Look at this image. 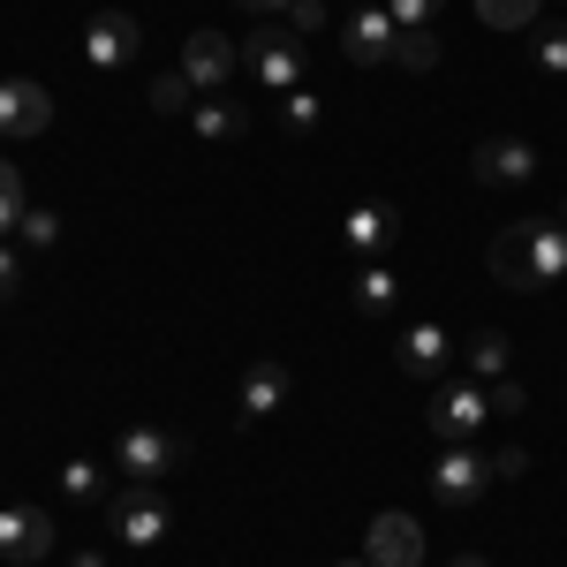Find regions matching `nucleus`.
Wrapping results in <instances>:
<instances>
[{
  "label": "nucleus",
  "mask_w": 567,
  "mask_h": 567,
  "mask_svg": "<svg viewBox=\"0 0 567 567\" xmlns=\"http://www.w3.org/2000/svg\"><path fill=\"white\" fill-rule=\"evenodd\" d=\"M243 69H250L265 91H296L303 69H310V39L288 23V16H280V23H258V31L243 39Z\"/></svg>",
  "instance_id": "obj_1"
},
{
  "label": "nucleus",
  "mask_w": 567,
  "mask_h": 567,
  "mask_svg": "<svg viewBox=\"0 0 567 567\" xmlns=\"http://www.w3.org/2000/svg\"><path fill=\"white\" fill-rule=\"evenodd\" d=\"M484 416H492V401H484V379H439L432 409H424V424L439 432V446H470V439L484 432Z\"/></svg>",
  "instance_id": "obj_2"
},
{
  "label": "nucleus",
  "mask_w": 567,
  "mask_h": 567,
  "mask_svg": "<svg viewBox=\"0 0 567 567\" xmlns=\"http://www.w3.org/2000/svg\"><path fill=\"white\" fill-rule=\"evenodd\" d=\"M189 462V446H182L175 432H159V424H130V432L114 439V470L130 484H159L167 470H182Z\"/></svg>",
  "instance_id": "obj_3"
},
{
  "label": "nucleus",
  "mask_w": 567,
  "mask_h": 567,
  "mask_svg": "<svg viewBox=\"0 0 567 567\" xmlns=\"http://www.w3.org/2000/svg\"><path fill=\"white\" fill-rule=\"evenodd\" d=\"M106 523H114V537H122V545L152 553V545H159V537L175 529V507H167V499H159L152 484H136V492H122V499L106 507Z\"/></svg>",
  "instance_id": "obj_4"
},
{
  "label": "nucleus",
  "mask_w": 567,
  "mask_h": 567,
  "mask_svg": "<svg viewBox=\"0 0 567 567\" xmlns=\"http://www.w3.org/2000/svg\"><path fill=\"white\" fill-rule=\"evenodd\" d=\"M484 265H492V280L515 288V296H537V288H545V280H537V227H529V219L499 227L492 250H484Z\"/></svg>",
  "instance_id": "obj_5"
},
{
  "label": "nucleus",
  "mask_w": 567,
  "mask_h": 567,
  "mask_svg": "<svg viewBox=\"0 0 567 567\" xmlns=\"http://www.w3.org/2000/svg\"><path fill=\"white\" fill-rule=\"evenodd\" d=\"M136 53H144V23H136L130 8H99L84 23V61L91 69H130Z\"/></svg>",
  "instance_id": "obj_6"
},
{
  "label": "nucleus",
  "mask_w": 567,
  "mask_h": 567,
  "mask_svg": "<svg viewBox=\"0 0 567 567\" xmlns=\"http://www.w3.org/2000/svg\"><path fill=\"white\" fill-rule=\"evenodd\" d=\"M363 560L371 567H424V523L401 515V507L371 515V529H363Z\"/></svg>",
  "instance_id": "obj_7"
},
{
  "label": "nucleus",
  "mask_w": 567,
  "mask_h": 567,
  "mask_svg": "<svg viewBox=\"0 0 567 567\" xmlns=\"http://www.w3.org/2000/svg\"><path fill=\"white\" fill-rule=\"evenodd\" d=\"M470 175H477L484 189H523V182L537 175V144H529V136H484L477 152H470Z\"/></svg>",
  "instance_id": "obj_8"
},
{
  "label": "nucleus",
  "mask_w": 567,
  "mask_h": 567,
  "mask_svg": "<svg viewBox=\"0 0 567 567\" xmlns=\"http://www.w3.org/2000/svg\"><path fill=\"white\" fill-rule=\"evenodd\" d=\"M484 484H492V454H477V446H446L432 470V499L439 507H477Z\"/></svg>",
  "instance_id": "obj_9"
},
{
  "label": "nucleus",
  "mask_w": 567,
  "mask_h": 567,
  "mask_svg": "<svg viewBox=\"0 0 567 567\" xmlns=\"http://www.w3.org/2000/svg\"><path fill=\"white\" fill-rule=\"evenodd\" d=\"M235 69H243V39H227V31H189V45H182V76H189L197 99L219 91Z\"/></svg>",
  "instance_id": "obj_10"
},
{
  "label": "nucleus",
  "mask_w": 567,
  "mask_h": 567,
  "mask_svg": "<svg viewBox=\"0 0 567 567\" xmlns=\"http://www.w3.org/2000/svg\"><path fill=\"white\" fill-rule=\"evenodd\" d=\"M288 393H296V371L272 363V355H258V363L243 371V386H235V416H243V424H265V416L288 409Z\"/></svg>",
  "instance_id": "obj_11"
},
{
  "label": "nucleus",
  "mask_w": 567,
  "mask_h": 567,
  "mask_svg": "<svg viewBox=\"0 0 567 567\" xmlns=\"http://www.w3.org/2000/svg\"><path fill=\"white\" fill-rule=\"evenodd\" d=\"M393 45H401V23L386 16V0H379V8H355L349 23H341V53H349L355 69H379V61H393Z\"/></svg>",
  "instance_id": "obj_12"
},
{
  "label": "nucleus",
  "mask_w": 567,
  "mask_h": 567,
  "mask_svg": "<svg viewBox=\"0 0 567 567\" xmlns=\"http://www.w3.org/2000/svg\"><path fill=\"white\" fill-rule=\"evenodd\" d=\"M53 553V515L45 507H0V560L31 567Z\"/></svg>",
  "instance_id": "obj_13"
},
{
  "label": "nucleus",
  "mask_w": 567,
  "mask_h": 567,
  "mask_svg": "<svg viewBox=\"0 0 567 567\" xmlns=\"http://www.w3.org/2000/svg\"><path fill=\"white\" fill-rule=\"evenodd\" d=\"M53 122V91L31 76H0V136H39Z\"/></svg>",
  "instance_id": "obj_14"
},
{
  "label": "nucleus",
  "mask_w": 567,
  "mask_h": 567,
  "mask_svg": "<svg viewBox=\"0 0 567 567\" xmlns=\"http://www.w3.org/2000/svg\"><path fill=\"white\" fill-rule=\"evenodd\" d=\"M393 363H401L409 379H446V371H454V341H446L439 326H401Z\"/></svg>",
  "instance_id": "obj_15"
},
{
  "label": "nucleus",
  "mask_w": 567,
  "mask_h": 567,
  "mask_svg": "<svg viewBox=\"0 0 567 567\" xmlns=\"http://www.w3.org/2000/svg\"><path fill=\"white\" fill-rule=\"evenodd\" d=\"M393 235H401V213H393V205H355V213L341 219V243H349L355 258H386Z\"/></svg>",
  "instance_id": "obj_16"
},
{
  "label": "nucleus",
  "mask_w": 567,
  "mask_h": 567,
  "mask_svg": "<svg viewBox=\"0 0 567 567\" xmlns=\"http://www.w3.org/2000/svg\"><path fill=\"white\" fill-rule=\"evenodd\" d=\"M189 130L205 136V144H235V136L250 130V114H243L235 99H197V106H189Z\"/></svg>",
  "instance_id": "obj_17"
},
{
  "label": "nucleus",
  "mask_w": 567,
  "mask_h": 567,
  "mask_svg": "<svg viewBox=\"0 0 567 567\" xmlns=\"http://www.w3.org/2000/svg\"><path fill=\"white\" fill-rule=\"evenodd\" d=\"M349 296H355V310H363V318H386V310H393V296H401V280H393L386 265L371 258L363 272H355V288H349Z\"/></svg>",
  "instance_id": "obj_18"
},
{
  "label": "nucleus",
  "mask_w": 567,
  "mask_h": 567,
  "mask_svg": "<svg viewBox=\"0 0 567 567\" xmlns=\"http://www.w3.org/2000/svg\"><path fill=\"white\" fill-rule=\"evenodd\" d=\"M529 227H537V280L553 288V280L567 272V227L560 219H529Z\"/></svg>",
  "instance_id": "obj_19"
},
{
  "label": "nucleus",
  "mask_w": 567,
  "mask_h": 567,
  "mask_svg": "<svg viewBox=\"0 0 567 567\" xmlns=\"http://www.w3.org/2000/svg\"><path fill=\"white\" fill-rule=\"evenodd\" d=\"M507 349H515V341H507V333H477V341H470V379H484V386H492V379H507Z\"/></svg>",
  "instance_id": "obj_20"
},
{
  "label": "nucleus",
  "mask_w": 567,
  "mask_h": 567,
  "mask_svg": "<svg viewBox=\"0 0 567 567\" xmlns=\"http://www.w3.org/2000/svg\"><path fill=\"white\" fill-rule=\"evenodd\" d=\"M545 0H477V23L484 31H529Z\"/></svg>",
  "instance_id": "obj_21"
},
{
  "label": "nucleus",
  "mask_w": 567,
  "mask_h": 567,
  "mask_svg": "<svg viewBox=\"0 0 567 567\" xmlns=\"http://www.w3.org/2000/svg\"><path fill=\"white\" fill-rule=\"evenodd\" d=\"M393 61H401L409 76H432V69H439V23H432V31H401Z\"/></svg>",
  "instance_id": "obj_22"
},
{
  "label": "nucleus",
  "mask_w": 567,
  "mask_h": 567,
  "mask_svg": "<svg viewBox=\"0 0 567 567\" xmlns=\"http://www.w3.org/2000/svg\"><path fill=\"white\" fill-rule=\"evenodd\" d=\"M318 122H326V106H318V99H310L303 84H296V91H280V130H288V136H310Z\"/></svg>",
  "instance_id": "obj_23"
},
{
  "label": "nucleus",
  "mask_w": 567,
  "mask_h": 567,
  "mask_svg": "<svg viewBox=\"0 0 567 567\" xmlns=\"http://www.w3.org/2000/svg\"><path fill=\"white\" fill-rule=\"evenodd\" d=\"M189 106H197V91H189V76H182V69L152 76V114H189Z\"/></svg>",
  "instance_id": "obj_24"
},
{
  "label": "nucleus",
  "mask_w": 567,
  "mask_h": 567,
  "mask_svg": "<svg viewBox=\"0 0 567 567\" xmlns=\"http://www.w3.org/2000/svg\"><path fill=\"white\" fill-rule=\"evenodd\" d=\"M23 213H31V205H23V167H8V159H0V235H8V227H23Z\"/></svg>",
  "instance_id": "obj_25"
},
{
  "label": "nucleus",
  "mask_w": 567,
  "mask_h": 567,
  "mask_svg": "<svg viewBox=\"0 0 567 567\" xmlns=\"http://www.w3.org/2000/svg\"><path fill=\"white\" fill-rule=\"evenodd\" d=\"M386 16L401 31H432L439 16H446V0H386Z\"/></svg>",
  "instance_id": "obj_26"
},
{
  "label": "nucleus",
  "mask_w": 567,
  "mask_h": 567,
  "mask_svg": "<svg viewBox=\"0 0 567 567\" xmlns=\"http://www.w3.org/2000/svg\"><path fill=\"white\" fill-rule=\"evenodd\" d=\"M99 484H106L99 462H69V470H61V492H69V499H99Z\"/></svg>",
  "instance_id": "obj_27"
},
{
  "label": "nucleus",
  "mask_w": 567,
  "mask_h": 567,
  "mask_svg": "<svg viewBox=\"0 0 567 567\" xmlns=\"http://www.w3.org/2000/svg\"><path fill=\"white\" fill-rule=\"evenodd\" d=\"M23 243H31V250H53V243H61V219L45 213V205H31V213H23Z\"/></svg>",
  "instance_id": "obj_28"
},
{
  "label": "nucleus",
  "mask_w": 567,
  "mask_h": 567,
  "mask_svg": "<svg viewBox=\"0 0 567 567\" xmlns=\"http://www.w3.org/2000/svg\"><path fill=\"white\" fill-rule=\"evenodd\" d=\"M484 401H492V416H515V409H529V393L515 386V379H492V386H484Z\"/></svg>",
  "instance_id": "obj_29"
},
{
  "label": "nucleus",
  "mask_w": 567,
  "mask_h": 567,
  "mask_svg": "<svg viewBox=\"0 0 567 567\" xmlns=\"http://www.w3.org/2000/svg\"><path fill=\"white\" fill-rule=\"evenodd\" d=\"M537 69H545V76H567V31H545V39H537Z\"/></svg>",
  "instance_id": "obj_30"
},
{
  "label": "nucleus",
  "mask_w": 567,
  "mask_h": 567,
  "mask_svg": "<svg viewBox=\"0 0 567 567\" xmlns=\"http://www.w3.org/2000/svg\"><path fill=\"white\" fill-rule=\"evenodd\" d=\"M288 23H296L303 39H318V31H326V0H296V8H288Z\"/></svg>",
  "instance_id": "obj_31"
},
{
  "label": "nucleus",
  "mask_w": 567,
  "mask_h": 567,
  "mask_svg": "<svg viewBox=\"0 0 567 567\" xmlns=\"http://www.w3.org/2000/svg\"><path fill=\"white\" fill-rule=\"evenodd\" d=\"M523 470H529V454H523V446H499V454H492V484H499V477L515 484Z\"/></svg>",
  "instance_id": "obj_32"
},
{
  "label": "nucleus",
  "mask_w": 567,
  "mask_h": 567,
  "mask_svg": "<svg viewBox=\"0 0 567 567\" xmlns=\"http://www.w3.org/2000/svg\"><path fill=\"white\" fill-rule=\"evenodd\" d=\"M16 288H23V258H16V250H8V243H0V303H8V296H16Z\"/></svg>",
  "instance_id": "obj_33"
},
{
  "label": "nucleus",
  "mask_w": 567,
  "mask_h": 567,
  "mask_svg": "<svg viewBox=\"0 0 567 567\" xmlns=\"http://www.w3.org/2000/svg\"><path fill=\"white\" fill-rule=\"evenodd\" d=\"M235 8H250V16H258V23H280V16H288V8H296V0H235Z\"/></svg>",
  "instance_id": "obj_34"
},
{
  "label": "nucleus",
  "mask_w": 567,
  "mask_h": 567,
  "mask_svg": "<svg viewBox=\"0 0 567 567\" xmlns=\"http://www.w3.org/2000/svg\"><path fill=\"white\" fill-rule=\"evenodd\" d=\"M69 567H106V553H76V560H69Z\"/></svg>",
  "instance_id": "obj_35"
},
{
  "label": "nucleus",
  "mask_w": 567,
  "mask_h": 567,
  "mask_svg": "<svg viewBox=\"0 0 567 567\" xmlns=\"http://www.w3.org/2000/svg\"><path fill=\"white\" fill-rule=\"evenodd\" d=\"M446 567H492V560H477V553H462V560H446Z\"/></svg>",
  "instance_id": "obj_36"
},
{
  "label": "nucleus",
  "mask_w": 567,
  "mask_h": 567,
  "mask_svg": "<svg viewBox=\"0 0 567 567\" xmlns=\"http://www.w3.org/2000/svg\"><path fill=\"white\" fill-rule=\"evenodd\" d=\"M341 567H371V560H341Z\"/></svg>",
  "instance_id": "obj_37"
},
{
  "label": "nucleus",
  "mask_w": 567,
  "mask_h": 567,
  "mask_svg": "<svg viewBox=\"0 0 567 567\" xmlns=\"http://www.w3.org/2000/svg\"><path fill=\"white\" fill-rule=\"evenodd\" d=\"M560 227H567V205H560Z\"/></svg>",
  "instance_id": "obj_38"
}]
</instances>
